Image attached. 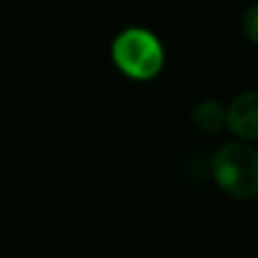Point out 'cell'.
I'll return each mask as SVG.
<instances>
[{
  "label": "cell",
  "mask_w": 258,
  "mask_h": 258,
  "mask_svg": "<svg viewBox=\"0 0 258 258\" xmlns=\"http://www.w3.org/2000/svg\"><path fill=\"white\" fill-rule=\"evenodd\" d=\"M211 174L227 195L236 200L258 197V147L247 141H233L213 154Z\"/></svg>",
  "instance_id": "obj_1"
},
{
  "label": "cell",
  "mask_w": 258,
  "mask_h": 258,
  "mask_svg": "<svg viewBox=\"0 0 258 258\" xmlns=\"http://www.w3.org/2000/svg\"><path fill=\"white\" fill-rule=\"evenodd\" d=\"M111 59L116 68L129 80H154L165 63V50L159 36L145 27H127L113 39Z\"/></svg>",
  "instance_id": "obj_2"
},
{
  "label": "cell",
  "mask_w": 258,
  "mask_h": 258,
  "mask_svg": "<svg viewBox=\"0 0 258 258\" xmlns=\"http://www.w3.org/2000/svg\"><path fill=\"white\" fill-rule=\"evenodd\" d=\"M227 127L238 141H258V91L236 95L227 107Z\"/></svg>",
  "instance_id": "obj_3"
},
{
  "label": "cell",
  "mask_w": 258,
  "mask_h": 258,
  "mask_svg": "<svg viewBox=\"0 0 258 258\" xmlns=\"http://www.w3.org/2000/svg\"><path fill=\"white\" fill-rule=\"evenodd\" d=\"M190 122L202 134H218L227 127V107H222L218 100H202L192 109Z\"/></svg>",
  "instance_id": "obj_4"
},
{
  "label": "cell",
  "mask_w": 258,
  "mask_h": 258,
  "mask_svg": "<svg viewBox=\"0 0 258 258\" xmlns=\"http://www.w3.org/2000/svg\"><path fill=\"white\" fill-rule=\"evenodd\" d=\"M242 30H245L247 39L258 45V0L247 9L245 16H242Z\"/></svg>",
  "instance_id": "obj_5"
}]
</instances>
